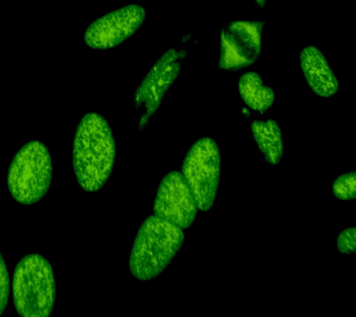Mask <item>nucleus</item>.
Masks as SVG:
<instances>
[{
    "instance_id": "15",
    "label": "nucleus",
    "mask_w": 356,
    "mask_h": 317,
    "mask_svg": "<svg viewBox=\"0 0 356 317\" xmlns=\"http://www.w3.org/2000/svg\"><path fill=\"white\" fill-rule=\"evenodd\" d=\"M10 296V277L4 258L0 253V316L7 308Z\"/></svg>"
},
{
    "instance_id": "11",
    "label": "nucleus",
    "mask_w": 356,
    "mask_h": 317,
    "mask_svg": "<svg viewBox=\"0 0 356 317\" xmlns=\"http://www.w3.org/2000/svg\"><path fill=\"white\" fill-rule=\"evenodd\" d=\"M252 132L266 162L270 165L280 163L284 155V141L277 122L274 119L253 121Z\"/></svg>"
},
{
    "instance_id": "14",
    "label": "nucleus",
    "mask_w": 356,
    "mask_h": 317,
    "mask_svg": "<svg viewBox=\"0 0 356 317\" xmlns=\"http://www.w3.org/2000/svg\"><path fill=\"white\" fill-rule=\"evenodd\" d=\"M355 227L347 228L339 233L337 238V247L339 253L343 255H353L356 247Z\"/></svg>"
},
{
    "instance_id": "10",
    "label": "nucleus",
    "mask_w": 356,
    "mask_h": 317,
    "mask_svg": "<svg viewBox=\"0 0 356 317\" xmlns=\"http://www.w3.org/2000/svg\"><path fill=\"white\" fill-rule=\"evenodd\" d=\"M300 62L306 83L317 96L331 98L338 93V79L319 49L306 47L300 52Z\"/></svg>"
},
{
    "instance_id": "2",
    "label": "nucleus",
    "mask_w": 356,
    "mask_h": 317,
    "mask_svg": "<svg viewBox=\"0 0 356 317\" xmlns=\"http://www.w3.org/2000/svg\"><path fill=\"white\" fill-rule=\"evenodd\" d=\"M184 240L185 235L179 227L149 216L139 228L131 249V274L139 281L154 279L174 261Z\"/></svg>"
},
{
    "instance_id": "13",
    "label": "nucleus",
    "mask_w": 356,
    "mask_h": 317,
    "mask_svg": "<svg viewBox=\"0 0 356 317\" xmlns=\"http://www.w3.org/2000/svg\"><path fill=\"white\" fill-rule=\"evenodd\" d=\"M355 172L349 171L339 175L332 185L334 196L342 201L353 200L356 196Z\"/></svg>"
},
{
    "instance_id": "9",
    "label": "nucleus",
    "mask_w": 356,
    "mask_h": 317,
    "mask_svg": "<svg viewBox=\"0 0 356 317\" xmlns=\"http://www.w3.org/2000/svg\"><path fill=\"white\" fill-rule=\"evenodd\" d=\"M146 19V10L139 5H128L108 13L88 27L83 40L92 49L115 48L135 34Z\"/></svg>"
},
{
    "instance_id": "6",
    "label": "nucleus",
    "mask_w": 356,
    "mask_h": 317,
    "mask_svg": "<svg viewBox=\"0 0 356 317\" xmlns=\"http://www.w3.org/2000/svg\"><path fill=\"white\" fill-rule=\"evenodd\" d=\"M184 49H168L154 63L142 79L134 96L136 108L143 107L145 112L140 119V127L149 123V119L160 107L182 70L186 58Z\"/></svg>"
},
{
    "instance_id": "4",
    "label": "nucleus",
    "mask_w": 356,
    "mask_h": 317,
    "mask_svg": "<svg viewBox=\"0 0 356 317\" xmlns=\"http://www.w3.org/2000/svg\"><path fill=\"white\" fill-rule=\"evenodd\" d=\"M52 175V158L47 146L40 141H30L10 164L8 190L19 204H36L49 191Z\"/></svg>"
},
{
    "instance_id": "7",
    "label": "nucleus",
    "mask_w": 356,
    "mask_h": 317,
    "mask_svg": "<svg viewBox=\"0 0 356 317\" xmlns=\"http://www.w3.org/2000/svg\"><path fill=\"white\" fill-rule=\"evenodd\" d=\"M263 22L235 21L225 24L220 36V70L236 72L250 68L261 52Z\"/></svg>"
},
{
    "instance_id": "3",
    "label": "nucleus",
    "mask_w": 356,
    "mask_h": 317,
    "mask_svg": "<svg viewBox=\"0 0 356 317\" xmlns=\"http://www.w3.org/2000/svg\"><path fill=\"white\" fill-rule=\"evenodd\" d=\"M14 306L19 316L44 317L54 308L56 285L49 261L31 254L19 261L13 280Z\"/></svg>"
},
{
    "instance_id": "5",
    "label": "nucleus",
    "mask_w": 356,
    "mask_h": 317,
    "mask_svg": "<svg viewBox=\"0 0 356 317\" xmlns=\"http://www.w3.org/2000/svg\"><path fill=\"white\" fill-rule=\"evenodd\" d=\"M221 155L213 139L195 141L182 164V175L196 200L197 208L210 210L218 193Z\"/></svg>"
},
{
    "instance_id": "12",
    "label": "nucleus",
    "mask_w": 356,
    "mask_h": 317,
    "mask_svg": "<svg viewBox=\"0 0 356 317\" xmlns=\"http://www.w3.org/2000/svg\"><path fill=\"white\" fill-rule=\"evenodd\" d=\"M238 91L242 101L256 112L266 113L274 105V91L256 72H247L242 75L238 80Z\"/></svg>"
},
{
    "instance_id": "8",
    "label": "nucleus",
    "mask_w": 356,
    "mask_h": 317,
    "mask_svg": "<svg viewBox=\"0 0 356 317\" xmlns=\"http://www.w3.org/2000/svg\"><path fill=\"white\" fill-rule=\"evenodd\" d=\"M197 210L196 200L182 173L171 171L166 174L156 194L154 215L185 230L193 224Z\"/></svg>"
},
{
    "instance_id": "1",
    "label": "nucleus",
    "mask_w": 356,
    "mask_h": 317,
    "mask_svg": "<svg viewBox=\"0 0 356 317\" xmlns=\"http://www.w3.org/2000/svg\"><path fill=\"white\" fill-rule=\"evenodd\" d=\"M116 147L108 122L96 113L80 121L72 146V168L80 187L99 191L107 182L115 161Z\"/></svg>"
},
{
    "instance_id": "16",
    "label": "nucleus",
    "mask_w": 356,
    "mask_h": 317,
    "mask_svg": "<svg viewBox=\"0 0 356 317\" xmlns=\"http://www.w3.org/2000/svg\"><path fill=\"white\" fill-rule=\"evenodd\" d=\"M254 2L258 7L264 8L267 3V0H254Z\"/></svg>"
}]
</instances>
